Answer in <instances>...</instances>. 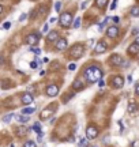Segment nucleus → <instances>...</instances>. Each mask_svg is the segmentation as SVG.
I'll use <instances>...</instances> for the list:
<instances>
[{"label": "nucleus", "mask_w": 139, "mask_h": 147, "mask_svg": "<svg viewBox=\"0 0 139 147\" xmlns=\"http://www.w3.org/2000/svg\"><path fill=\"white\" fill-rule=\"evenodd\" d=\"M86 6H87V2H83V3H82V6H81V8H82V10H85V8H86Z\"/></svg>", "instance_id": "35"}, {"label": "nucleus", "mask_w": 139, "mask_h": 147, "mask_svg": "<svg viewBox=\"0 0 139 147\" xmlns=\"http://www.w3.org/2000/svg\"><path fill=\"white\" fill-rule=\"evenodd\" d=\"M12 117H14V113H8L7 116L3 117V123H6V124H7V123H10L11 120H12Z\"/></svg>", "instance_id": "22"}, {"label": "nucleus", "mask_w": 139, "mask_h": 147, "mask_svg": "<svg viewBox=\"0 0 139 147\" xmlns=\"http://www.w3.org/2000/svg\"><path fill=\"white\" fill-rule=\"evenodd\" d=\"M15 118H17L18 120V123H27L29 121V116H25V114H17V116H15Z\"/></svg>", "instance_id": "17"}, {"label": "nucleus", "mask_w": 139, "mask_h": 147, "mask_svg": "<svg viewBox=\"0 0 139 147\" xmlns=\"http://www.w3.org/2000/svg\"><path fill=\"white\" fill-rule=\"evenodd\" d=\"M135 44H136V45H139V37L135 38Z\"/></svg>", "instance_id": "43"}, {"label": "nucleus", "mask_w": 139, "mask_h": 147, "mask_svg": "<svg viewBox=\"0 0 139 147\" xmlns=\"http://www.w3.org/2000/svg\"><path fill=\"white\" fill-rule=\"evenodd\" d=\"M34 112H35L34 106H33V108H25V109H22V114H25V116H29V114L34 113Z\"/></svg>", "instance_id": "19"}, {"label": "nucleus", "mask_w": 139, "mask_h": 147, "mask_svg": "<svg viewBox=\"0 0 139 147\" xmlns=\"http://www.w3.org/2000/svg\"><path fill=\"white\" fill-rule=\"evenodd\" d=\"M106 48H108L106 42H105V41H100V42H97V45H96V48H94V50H96V53H104L105 50H106Z\"/></svg>", "instance_id": "11"}, {"label": "nucleus", "mask_w": 139, "mask_h": 147, "mask_svg": "<svg viewBox=\"0 0 139 147\" xmlns=\"http://www.w3.org/2000/svg\"><path fill=\"white\" fill-rule=\"evenodd\" d=\"M57 31H49L48 33V35H46V39H48V41H55V39H57Z\"/></svg>", "instance_id": "16"}, {"label": "nucleus", "mask_w": 139, "mask_h": 147, "mask_svg": "<svg viewBox=\"0 0 139 147\" xmlns=\"http://www.w3.org/2000/svg\"><path fill=\"white\" fill-rule=\"evenodd\" d=\"M30 68H31V70H35V68H37V61H31V63H30Z\"/></svg>", "instance_id": "29"}, {"label": "nucleus", "mask_w": 139, "mask_h": 147, "mask_svg": "<svg viewBox=\"0 0 139 147\" xmlns=\"http://www.w3.org/2000/svg\"><path fill=\"white\" fill-rule=\"evenodd\" d=\"M56 21H57L56 18H50V19H49V23H56Z\"/></svg>", "instance_id": "36"}, {"label": "nucleus", "mask_w": 139, "mask_h": 147, "mask_svg": "<svg viewBox=\"0 0 139 147\" xmlns=\"http://www.w3.org/2000/svg\"><path fill=\"white\" fill-rule=\"evenodd\" d=\"M119 21H120V19H119V17H115V18H113V22H115V23H117Z\"/></svg>", "instance_id": "39"}, {"label": "nucleus", "mask_w": 139, "mask_h": 147, "mask_svg": "<svg viewBox=\"0 0 139 147\" xmlns=\"http://www.w3.org/2000/svg\"><path fill=\"white\" fill-rule=\"evenodd\" d=\"M132 34L136 35V34H138V29H134V30H132Z\"/></svg>", "instance_id": "42"}, {"label": "nucleus", "mask_w": 139, "mask_h": 147, "mask_svg": "<svg viewBox=\"0 0 139 147\" xmlns=\"http://www.w3.org/2000/svg\"><path fill=\"white\" fill-rule=\"evenodd\" d=\"M74 97V94H68V95H64V98H63V102H68V100H71V98Z\"/></svg>", "instance_id": "27"}, {"label": "nucleus", "mask_w": 139, "mask_h": 147, "mask_svg": "<svg viewBox=\"0 0 139 147\" xmlns=\"http://www.w3.org/2000/svg\"><path fill=\"white\" fill-rule=\"evenodd\" d=\"M50 114H52V109L50 108H48V109H45V110H42V113L40 114V118H41V120H46V118H48Z\"/></svg>", "instance_id": "15"}, {"label": "nucleus", "mask_w": 139, "mask_h": 147, "mask_svg": "<svg viewBox=\"0 0 139 147\" xmlns=\"http://www.w3.org/2000/svg\"><path fill=\"white\" fill-rule=\"evenodd\" d=\"M67 45H68V42H67L66 38H59L57 44H56V48H57V50H64L67 48Z\"/></svg>", "instance_id": "12"}, {"label": "nucleus", "mask_w": 139, "mask_h": 147, "mask_svg": "<svg viewBox=\"0 0 139 147\" xmlns=\"http://www.w3.org/2000/svg\"><path fill=\"white\" fill-rule=\"evenodd\" d=\"M102 75H104L102 70L100 68V67H97V65H90V67H87V68L83 71V76H85L86 81H89L90 83L101 81Z\"/></svg>", "instance_id": "1"}, {"label": "nucleus", "mask_w": 139, "mask_h": 147, "mask_svg": "<svg viewBox=\"0 0 139 147\" xmlns=\"http://www.w3.org/2000/svg\"><path fill=\"white\" fill-rule=\"evenodd\" d=\"M83 52H85V48L81 44H75V45L71 48L70 50V56L74 59V60H78V59H81L83 56Z\"/></svg>", "instance_id": "2"}, {"label": "nucleus", "mask_w": 139, "mask_h": 147, "mask_svg": "<svg viewBox=\"0 0 139 147\" xmlns=\"http://www.w3.org/2000/svg\"><path fill=\"white\" fill-rule=\"evenodd\" d=\"M75 68H77V64H74V63L68 65V70H70V71H75Z\"/></svg>", "instance_id": "33"}, {"label": "nucleus", "mask_w": 139, "mask_h": 147, "mask_svg": "<svg viewBox=\"0 0 139 147\" xmlns=\"http://www.w3.org/2000/svg\"><path fill=\"white\" fill-rule=\"evenodd\" d=\"M97 135H98V129H97L96 125L90 124V125L86 128V138H87V139H96Z\"/></svg>", "instance_id": "4"}, {"label": "nucleus", "mask_w": 139, "mask_h": 147, "mask_svg": "<svg viewBox=\"0 0 139 147\" xmlns=\"http://www.w3.org/2000/svg\"><path fill=\"white\" fill-rule=\"evenodd\" d=\"M109 63L112 65H123L124 60H123V57L120 56V55H112L110 59H109Z\"/></svg>", "instance_id": "6"}, {"label": "nucleus", "mask_w": 139, "mask_h": 147, "mask_svg": "<svg viewBox=\"0 0 139 147\" xmlns=\"http://www.w3.org/2000/svg\"><path fill=\"white\" fill-rule=\"evenodd\" d=\"M127 50H128V53L131 55V56H134V55H136L139 52V45H136V44L134 42V44H131V45L128 46Z\"/></svg>", "instance_id": "13"}, {"label": "nucleus", "mask_w": 139, "mask_h": 147, "mask_svg": "<svg viewBox=\"0 0 139 147\" xmlns=\"http://www.w3.org/2000/svg\"><path fill=\"white\" fill-rule=\"evenodd\" d=\"M81 26V18H77L75 21L72 22V27H75V29H78V27Z\"/></svg>", "instance_id": "25"}, {"label": "nucleus", "mask_w": 139, "mask_h": 147, "mask_svg": "<svg viewBox=\"0 0 139 147\" xmlns=\"http://www.w3.org/2000/svg\"><path fill=\"white\" fill-rule=\"evenodd\" d=\"M33 131H35L37 133H41V124H40V123H34Z\"/></svg>", "instance_id": "23"}, {"label": "nucleus", "mask_w": 139, "mask_h": 147, "mask_svg": "<svg viewBox=\"0 0 139 147\" xmlns=\"http://www.w3.org/2000/svg\"><path fill=\"white\" fill-rule=\"evenodd\" d=\"M96 4L100 8H105V6L108 4V0H96Z\"/></svg>", "instance_id": "21"}, {"label": "nucleus", "mask_w": 139, "mask_h": 147, "mask_svg": "<svg viewBox=\"0 0 139 147\" xmlns=\"http://www.w3.org/2000/svg\"><path fill=\"white\" fill-rule=\"evenodd\" d=\"M46 72H45V71H40V75H41V76H44V75H45Z\"/></svg>", "instance_id": "44"}, {"label": "nucleus", "mask_w": 139, "mask_h": 147, "mask_svg": "<svg viewBox=\"0 0 139 147\" xmlns=\"http://www.w3.org/2000/svg\"><path fill=\"white\" fill-rule=\"evenodd\" d=\"M22 104L23 105H30V104H33V101H34V97L31 95L30 93H25L22 95Z\"/></svg>", "instance_id": "9"}, {"label": "nucleus", "mask_w": 139, "mask_h": 147, "mask_svg": "<svg viewBox=\"0 0 139 147\" xmlns=\"http://www.w3.org/2000/svg\"><path fill=\"white\" fill-rule=\"evenodd\" d=\"M117 34H119V27L117 26H109L108 30H106V35L110 37V38L117 37Z\"/></svg>", "instance_id": "10"}, {"label": "nucleus", "mask_w": 139, "mask_h": 147, "mask_svg": "<svg viewBox=\"0 0 139 147\" xmlns=\"http://www.w3.org/2000/svg\"><path fill=\"white\" fill-rule=\"evenodd\" d=\"M78 146H79V147H87V138L81 139V140H79V143H78Z\"/></svg>", "instance_id": "24"}, {"label": "nucleus", "mask_w": 139, "mask_h": 147, "mask_svg": "<svg viewBox=\"0 0 139 147\" xmlns=\"http://www.w3.org/2000/svg\"><path fill=\"white\" fill-rule=\"evenodd\" d=\"M2 12H3V7L0 6V14H2Z\"/></svg>", "instance_id": "45"}, {"label": "nucleus", "mask_w": 139, "mask_h": 147, "mask_svg": "<svg viewBox=\"0 0 139 147\" xmlns=\"http://www.w3.org/2000/svg\"><path fill=\"white\" fill-rule=\"evenodd\" d=\"M26 18H27V17H26V14H22L21 17H19V22H23V21H26Z\"/></svg>", "instance_id": "34"}, {"label": "nucleus", "mask_w": 139, "mask_h": 147, "mask_svg": "<svg viewBox=\"0 0 139 147\" xmlns=\"http://www.w3.org/2000/svg\"><path fill=\"white\" fill-rule=\"evenodd\" d=\"M60 7H61V3H60V2H57V3H56V6H55V10H56L57 12H59V11H60Z\"/></svg>", "instance_id": "30"}, {"label": "nucleus", "mask_w": 139, "mask_h": 147, "mask_svg": "<svg viewBox=\"0 0 139 147\" xmlns=\"http://www.w3.org/2000/svg\"><path fill=\"white\" fill-rule=\"evenodd\" d=\"M130 14L132 15V17H139V6H134L132 8H131Z\"/></svg>", "instance_id": "20"}, {"label": "nucleus", "mask_w": 139, "mask_h": 147, "mask_svg": "<svg viewBox=\"0 0 139 147\" xmlns=\"http://www.w3.org/2000/svg\"><path fill=\"white\" fill-rule=\"evenodd\" d=\"M48 29H49V25H48V23H45V25H44V27H42V33H46V31H48Z\"/></svg>", "instance_id": "32"}, {"label": "nucleus", "mask_w": 139, "mask_h": 147, "mask_svg": "<svg viewBox=\"0 0 139 147\" xmlns=\"http://www.w3.org/2000/svg\"><path fill=\"white\" fill-rule=\"evenodd\" d=\"M127 79H128V83H132V76H131V75H128V78H127Z\"/></svg>", "instance_id": "41"}, {"label": "nucleus", "mask_w": 139, "mask_h": 147, "mask_svg": "<svg viewBox=\"0 0 139 147\" xmlns=\"http://www.w3.org/2000/svg\"><path fill=\"white\" fill-rule=\"evenodd\" d=\"M59 22H60V25L63 27H68L72 25V14L71 12H64L60 15V19H59Z\"/></svg>", "instance_id": "3"}, {"label": "nucleus", "mask_w": 139, "mask_h": 147, "mask_svg": "<svg viewBox=\"0 0 139 147\" xmlns=\"http://www.w3.org/2000/svg\"><path fill=\"white\" fill-rule=\"evenodd\" d=\"M115 8H116V2H113V4L110 6V10H115Z\"/></svg>", "instance_id": "38"}, {"label": "nucleus", "mask_w": 139, "mask_h": 147, "mask_svg": "<svg viewBox=\"0 0 139 147\" xmlns=\"http://www.w3.org/2000/svg\"><path fill=\"white\" fill-rule=\"evenodd\" d=\"M40 41V35L38 34H29V35H26V39H25V42L27 44V45H30V46H34V45H37Z\"/></svg>", "instance_id": "5"}, {"label": "nucleus", "mask_w": 139, "mask_h": 147, "mask_svg": "<svg viewBox=\"0 0 139 147\" xmlns=\"http://www.w3.org/2000/svg\"><path fill=\"white\" fill-rule=\"evenodd\" d=\"M59 94V87L56 85H50L46 87V95L48 97H55V95Z\"/></svg>", "instance_id": "7"}, {"label": "nucleus", "mask_w": 139, "mask_h": 147, "mask_svg": "<svg viewBox=\"0 0 139 147\" xmlns=\"http://www.w3.org/2000/svg\"><path fill=\"white\" fill-rule=\"evenodd\" d=\"M127 110H128V113H135L138 110V105L135 104V102H130L128 104V108H127Z\"/></svg>", "instance_id": "18"}, {"label": "nucleus", "mask_w": 139, "mask_h": 147, "mask_svg": "<svg viewBox=\"0 0 139 147\" xmlns=\"http://www.w3.org/2000/svg\"><path fill=\"white\" fill-rule=\"evenodd\" d=\"M98 85H100V87H104V85H105V82H104V81H100V83H98Z\"/></svg>", "instance_id": "40"}, {"label": "nucleus", "mask_w": 139, "mask_h": 147, "mask_svg": "<svg viewBox=\"0 0 139 147\" xmlns=\"http://www.w3.org/2000/svg\"><path fill=\"white\" fill-rule=\"evenodd\" d=\"M135 93L139 95V85H136V87H135Z\"/></svg>", "instance_id": "37"}, {"label": "nucleus", "mask_w": 139, "mask_h": 147, "mask_svg": "<svg viewBox=\"0 0 139 147\" xmlns=\"http://www.w3.org/2000/svg\"><path fill=\"white\" fill-rule=\"evenodd\" d=\"M23 147H37V144H35V142H33V140H29V142L25 143Z\"/></svg>", "instance_id": "26"}, {"label": "nucleus", "mask_w": 139, "mask_h": 147, "mask_svg": "<svg viewBox=\"0 0 139 147\" xmlns=\"http://www.w3.org/2000/svg\"><path fill=\"white\" fill-rule=\"evenodd\" d=\"M112 85H113V87H116V89H120V87H123V85H124V79H123V76H120V75H117V76H115L112 79Z\"/></svg>", "instance_id": "8"}, {"label": "nucleus", "mask_w": 139, "mask_h": 147, "mask_svg": "<svg viewBox=\"0 0 139 147\" xmlns=\"http://www.w3.org/2000/svg\"><path fill=\"white\" fill-rule=\"evenodd\" d=\"M83 87H85V85H83V82H82V81H79V79H77V81L72 83V89H74V90H77V91L82 90Z\"/></svg>", "instance_id": "14"}, {"label": "nucleus", "mask_w": 139, "mask_h": 147, "mask_svg": "<svg viewBox=\"0 0 139 147\" xmlns=\"http://www.w3.org/2000/svg\"><path fill=\"white\" fill-rule=\"evenodd\" d=\"M30 50H31V52H34L35 55H40V53H41V50H40L38 48H30Z\"/></svg>", "instance_id": "28"}, {"label": "nucleus", "mask_w": 139, "mask_h": 147, "mask_svg": "<svg viewBox=\"0 0 139 147\" xmlns=\"http://www.w3.org/2000/svg\"><path fill=\"white\" fill-rule=\"evenodd\" d=\"M10 27H11V23L10 22H6L4 25H3V29H6V30H8Z\"/></svg>", "instance_id": "31"}]
</instances>
